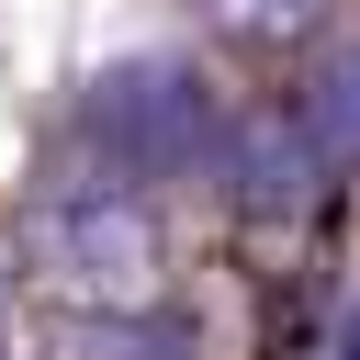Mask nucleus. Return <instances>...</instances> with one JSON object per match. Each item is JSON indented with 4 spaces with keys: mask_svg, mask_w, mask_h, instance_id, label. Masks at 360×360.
Segmentation results:
<instances>
[{
    "mask_svg": "<svg viewBox=\"0 0 360 360\" xmlns=\"http://www.w3.org/2000/svg\"><path fill=\"white\" fill-rule=\"evenodd\" d=\"M214 158H225V180H236V202L248 214H304L315 202V146H304V124L292 112H259V124H225L214 135Z\"/></svg>",
    "mask_w": 360,
    "mask_h": 360,
    "instance_id": "3",
    "label": "nucleus"
},
{
    "mask_svg": "<svg viewBox=\"0 0 360 360\" xmlns=\"http://www.w3.org/2000/svg\"><path fill=\"white\" fill-rule=\"evenodd\" d=\"M281 112L304 124V146H315L326 169H360V45H326Z\"/></svg>",
    "mask_w": 360,
    "mask_h": 360,
    "instance_id": "4",
    "label": "nucleus"
},
{
    "mask_svg": "<svg viewBox=\"0 0 360 360\" xmlns=\"http://www.w3.org/2000/svg\"><path fill=\"white\" fill-rule=\"evenodd\" d=\"M158 214L124 191V180H79V191H45L22 214V270L79 304V315H146L158 304Z\"/></svg>",
    "mask_w": 360,
    "mask_h": 360,
    "instance_id": "1",
    "label": "nucleus"
},
{
    "mask_svg": "<svg viewBox=\"0 0 360 360\" xmlns=\"http://www.w3.org/2000/svg\"><path fill=\"white\" fill-rule=\"evenodd\" d=\"M191 11H202V34H225L248 56H281V45H315L338 0H191Z\"/></svg>",
    "mask_w": 360,
    "mask_h": 360,
    "instance_id": "5",
    "label": "nucleus"
},
{
    "mask_svg": "<svg viewBox=\"0 0 360 360\" xmlns=\"http://www.w3.org/2000/svg\"><path fill=\"white\" fill-rule=\"evenodd\" d=\"M79 135L101 146V180H158V169H191V158L225 135V112L202 101V79H191L180 56H124V68L90 79Z\"/></svg>",
    "mask_w": 360,
    "mask_h": 360,
    "instance_id": "2",
    "label": "nucleus"
},
{
    "mask_svg": "<svg viewBox=\"0 0 360 360\" xmlns=\"http://www.w3.org/2000/svg\"><path fill=\"white\" fill-rule=\"evenodd\" d=\"M338 360H360V349H338Z\"/></svg>",
    "mask_w": 360,
    "mask_h": 360,
    "instance_id": "6",
    "label": "nucleus"
}]
</instances>
